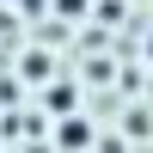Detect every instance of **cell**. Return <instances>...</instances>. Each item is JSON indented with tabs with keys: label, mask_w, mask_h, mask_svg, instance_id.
Returning <instances> with one entry per match:
<instances>
[{
	"label": "cell",
	"mask_w": 153,
	"mask_h": 153,
	"mask_svg": "<svg viewBox=\"0 0 153 153\" xmlns=\"http://www.w3.org/2000/svg\"><path fill=\"white\" fill-rule=\"evenodd\" d=\"M61 147H68V153L86 147V123H61Z\"/></svg>",
	"instance_id": "7a4b0ae2"
},
{
	"label": "cell",
	"mask_w": 153,
	"mask_h": 153,
	"mask_svg": "<svg viewBox=\"0 0 153 153\" xmlns=\"http://www.w3.org/2000/svg\"><path fill=\"white\" fill-rule=\"evenodd\" d=\"M147 61H153V37H147Z\"/></svg>",
	"instance_id": "3957f363"
},
{
	"label": "cell",
	"mask_w": 153,
	"mask_h": 153,
	"mask_svg": "<svg viewBox=\"0 0 153 153\" xmlns=\"http://www.w3.org/2000/svg\"><path fill=\"white\" fill-rule=\"evenodd\" d=\"M49 110L68 117V110H74V86H49Z\"/></svg>",
	"instance_id": "6da1fadb"
}]
</instances>
